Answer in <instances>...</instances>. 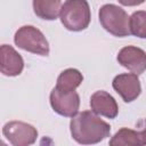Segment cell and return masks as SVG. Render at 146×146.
<instances>
[{"label":"cell","mask_w":146,"mask_h":146,"mask_svg":"<svg viewBox=\"0 0 146 146\" xmlns=\"http://www.w3.org/2000/svg\"><path fill=\"white\" fill-rule=\"evenodd\" d=\"M71 135L79 144H96L110 136L111 127L99 119L95 112L84 111L72 116Z\"/></svg>","instance_id":"1"},{"label":"cell","mask_w":146,"mask_h":146,"mask_svg":"<svg viewBox=\"0 0 146 146\" xmlns=\"http://www.w3.org/2000/svg\"><path fill=\"white\" fill-rule=\"evenodd\" d=\"M60 21L70 31H82L90 23V8L87 0H66L60 8Z\"/></svg>","instance_id":"2"},{"label":"cell","mask_w":146,"mask_h":146,"mask_svg":"<svg viewBox=\"0 0 146 146\" xmlns=\"http://www.w3.org/2000/svg\"><path fill=\"white\" fill-rule=\"evenodd\" d=\"M102 26L115 36H127L130 32V18L128 14L115 5H105L99 10Z\"/></svg>","instance_id":"3"},{"label":"cell","mask_w":146,"mask_h":146,"mask_svg":"<svg viewBox=\"0 0 146 146\" xmlns=\"http://www.w3.org/2000/svg\"><path fill=\"white\" fill-rule=\"evenodd\" d=\"M15 43L30 52L38 54L41 56H48L49 44L44 35L38 29L33 26H22L15 33Z\"/></svg>","instance_id":"4"},{"label":"cell","mask_w":146,"mask_h":146,"mask_svg":"<svg viewBox=\"0 0 146 146\" xmlns=\"http://www.w3.org/2000/svg\"><path fill=\"white\" fill-rule=\"evenodd\" d=\"M3 136L14 146H27L35 141L38 137L36 129L21 121H11L3 125Z\"/></svg>","instance_id":"5"},{"label":"cell","mask_w":146,"mask_h":146,"mask_svg":"<svg viewBox=\"0 0 146 146\" xmlns=\"http://www.w3.org/2000/svg\"><path fill=\"white\" fill-rule=\"evenodd\" d=\"M50 104L56 113L63 116H74L80 106L79 95L74 91H63L56 87L50 94Z\"/></svg>","instance_id":"6"},{"label":"cell","mask_w":146,"mask_h":146,"mask_svg":"<svg viewBox=\"0 0 146 146\" xmlns=\"http://www.w3.org/2000/svg\"><path fill=\"white\" fill-rule=\"evenodd\" d=\"M113 88L125 103L135 100L141 91L140 82L135 73H124L115 76L113 80Z\"/></svg>","instance_id":"7"},{"label":"cell","mask_w":146,"mask_h":146,"mask_svg":"<svg viewBox=\"0 0 146 146\" xmlns=\"http://www.w3.org/2000/svg\"><path fill=\"white\" fill-rule=\"evenodd\" d=\"M117 62L135 74H141L146 70V52L140 48L128 46L120 50Z\"/></svg>","instance_id":"8"},{"label":"cell","mask_w":146,"mask_h":146,"mask_svg":"<svg viewBox=\"0 0 146 146\" xmlns=\"http://www.w3.org/2000/svg\"><path fill=\"white\" fill-rule=\"evenodd\" d=\"M24 62L21 55L8 44H2L0 48V71L8 76H16L22 73Z\"/></svg>","instance_id":"9"},{"label":"cell","mask_w":146,"mask_h":146,"mask_svg":"<svg viewBox=\"0 0 146 146\" xmlns=\"http://www.w3.org/2000/svg\"><path fill=\"white\" fill-rule=\"evenodd\" d=\"M90 107L96 114L114 119L117 115L119 107L115 99L106 91H96L90 98Z\"/></svg>","instance_id":"10"},{"label":"cell","mask_w":146,"mask_h":146,"mask_svg":"<svg viewBox=\"0 0 146 146\" xmlns=\"http://www.w3.org/2000/svg\"><path fill=\"white\" fill-rule=\"evenodd\" d=\"M33 9L38 17L52 21L60 13V0H33Z\"/></svg>","instance_id":"11"},{"label":"cell","mask_w":146,"mask_h":146,"mask_svg":"<svg viewBox=\"0 0 146 146\" xmlns=\"http://www.w3.org/2000/svg\"><path fill=\"white\" fill-rule=\"evenodd\" d=\"M82 80H83V76L78 70L67 68L59 74L57 79L56 88L63 91H74L80 86Z\"/></svg>","instance_id":"12"},{"label":"cell","mask_w":146,"mask_h":146,"mask_svg":"<svg viewBox=\"0 0 146 146\" xmlns=\"http://www.w3.org/2000/svg\"><path fill=\"white\" fill-rule=\"evenodd\" d=\"M111 146H140V136L139 132L133 130L122 128L119 130L110 140Z\"/></svg>","instance_id":"13"},{"label":"cell","mask_w":146,"mask_h":146,"mask_svg":"<svg viewBox=\"0 0 146 146\" xmlns=\"http://www.w3.org/2000/svg\"><path fill=\"white\" fill-rule=\"evenodd\" d=\"M130 32L138 38H146V11H136L130 17Z\"/></svg>","instance_id":"14"},{"label":"cell","mask_w":146,"mask_h":146,"mask_svg":"<svg viewBox=\"0 0 146 146\" xmlns=\"http://www.w3.org/2000/svg\"><path fill=\"white\" fill-rule=\"evenodd\" d=\"M123 6H138L143 3L145 0H117Z\"/></svg>","instance_id":"15"},{"label":"cell","mask_w":146,"mask_h":146,"mask_svg":"<svg viewBox=\"0 0 146 146\" xmlns=\"http://www.w3.org/2000/svg\"><path fill=\"white\" fill-rule=\"evenodd\" d=\"M139 136H140L141 145H146V119H145V127L141 131H139Z\"/></svg>","instance_id":"16"}]
</instances>
